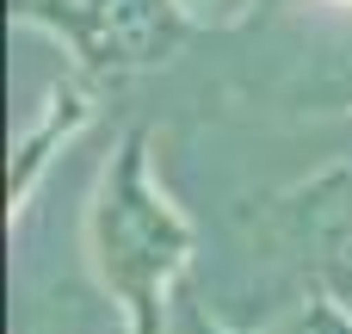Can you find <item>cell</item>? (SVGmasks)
Segmentation results:
<instances>
[{
    "instance_id": "6da1fadb",
    "label": "cell",
    "mask_w": 352,
    "mask_h": 334,
    "mask_svg": "<svg viewBox=\"0 0 352 334\" xmlns=\"http://www.w3.org/2000/svg\"><path fill=\"white\" fill-rule=\"evenodd\" d=\"M148 136L130 130L118 149V167L99 186L93 205V267L111 285V298L130 310V334L167 328V285L192 254L186 217L148 186Z\"/></svg>"
},
{
    "instance_id": "7a4b0ae2",
    "label": "cell",
    "mask_w": 352,
    "mask_h": 334,
    "mask_svg": "<svg viewBox=\"0 0 352 334\" xmlns=\"http://www.w3.org/2000/svg\"><path fill=\"white\" fill-rule=\"evenodd\" d=\"M12 12L25 25H50L93 74L155 68L186 43L179 0H12Z\"/></svg>"
},
{
    "instance_id": "3957f363",
    "label": "cell",
    "mask_w": 352,
    "mask_h": 334,
    "mask_svg": "<svg viewBox=\"0 0 352 334\" xmlns=\"http://www.w3.org/2000/svg\"><path fill=\"white\" fill-rule=\"evenodd\" d=\"M285 223H291V242L303 248L322 298H334L352 316V167H334V174L309 180L303 192H291Z\"/></svg>"
},
{
    "instance_id": "277c9868",
    "label": "cell",
    "mask_w": 352,
    "mask_h": 334,
    "mask_svg": "<svg viewBox=\"0 0 352 334\" xmlns=\"http://www.w3.org/2000/svg\"><path fill=\"white\" fill-rule=\"evenodd\" d=\"M192 334H217V328H204V316H192ZM266 334H352V316L334 298H322V304L297 310L291 322H278V328H266Z\"/></svg>"
}]
</instances>
